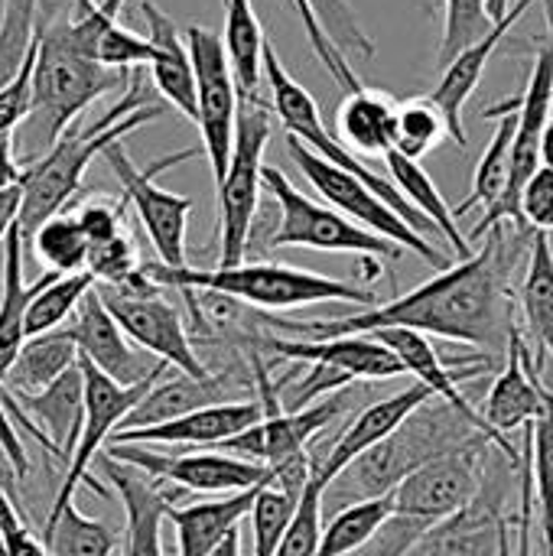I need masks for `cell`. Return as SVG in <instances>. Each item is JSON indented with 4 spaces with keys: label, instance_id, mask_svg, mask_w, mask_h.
Returning <instances> with one entry per match:
<instances>
[{
    "label": "cell",
    "instance_id": "cell-56",
    "mask_svg": "<svg viewBox=\"0 0 553 556\" xmlns=\"http://www.w3.org/2000/svg\"><path fill=\"white\" fill-rule=\"evenodd\" d=\"M541 166H551L553 169V117L544 127V137H541Z\"/></svg>",
    "mask_w": 553,
    "mask_h": 556
},
{
    "label": "cell",
    "instance_id": "cell-2",
    "mask_svg": "<svg viewBox=\"0 0 553 556\" xmlns=\"http://www.w3.org/2000/svg\"><path fill=\"white\" fill-rule=\"evenodd\" d=\"M160 114L163 108L150 104L143 78L130 75V85L114 108H108L101 117L88 124H72L39 160L26 163L23 208L16 222L23 241L29 244L33 235L78 195L85 169L95 163V156H104L108 147L121 143L127 134L156 121Z\"/></svg>",
    "mask_w": 553,
    "mask_h": 556
},
{
    "label": "cell",
    "instance_id": "cell-37",
    "mask_svg": "<svg viewBox=\"0 0 553 556\" xmlns=\"http://www.w3.org/2000/svg\"><path fill=\"white\" fill-rule=\"evenodd\" d=\"M95 277L88 270L81 274H55L42 290L39 296L29 303V313H26V339H36V336H46V332H55L65 326V319L75 316V309L81 306V300L95 290Z\"/></svg>",
    "mask_w": 553,
    "mask_h": 556
},
{
    "label": "cell",
    "instance_id": "cell-34",
    "mask_svg": "<svg viewBox=\"0 0 553 556\" xmlns=\"http://www.w3.org/2000/svg\"><path fill=\"white\" fill-rule=\"evenodd\" d=\"M225 3V46L235 65L238 91L257 94L264 75V29L251 0H222Z\"/></svg>",
    "mask_w": 553,
    "mask_h": 556
},
{
    "label": "cell",
    "instance_id": "cell-12",
    "mask_svg": "<svg viewBox=\"0 0 553 556\" xmlns=\"http://www.w3.org/2000/svg\"><path fill=\"white\" fill-rule=\"evenodd\" d=\"M81 371H85V424H81V437H78V446L68 459V469H65V479L55 492V502L46 515V521H55L75 498L78 485L88 482V469L95 466V459L104 453V443L114 440V433L124 427V420L130 417V410L150 394V388L156 381H163L169 375V365L163 362L147 381L134 384V388H124L117 381H111L108 375H101L95 365H88L85 358H78Z\"/></svg>",
    "mask_w": 553,
    "mask_h": 556
},
{
    "label": "cell",
    "instance_id": "cell-59",
    "mask_svg": "<svg viewBox=\"0 0 553 556\" xmlns=\"http://www.w3.org/2000/svg\"><path fill=\"white\" fill-rule=\"evenodd\" d=\"M0 7H3V0H0Z\"/></svg>",
    "mask_w": 553,
    "mask_h": 556
},
{
    "label": "cell",
    "instance_id": "cell-11",
    "mask_svg": "<svg viewBox=\"0 0 553 556\" xmlns=\"http://www.w3.org/2000/svg\"><path fill=\"white\" fill-rule=\"evenodd\" d=\"M192 156H196V150H179V153H169V156L150 163L147 169H140L121 143L104 150V163L111 166L114 179L121 182L160 264H166V267H186V228H189V215H192L196 202L189 195H176V192L156 186L153 179L163 169L186 163Z\"/></svg>",
    "mask_w": 553,
    "mask_h": 556
},
{
    "label": "cell",
    "instance_id": "cell-24",
    "mask_svg": "<svg viewBox=\"0 0 553 556\" xmlns=\"http://www.w3.org/2000/svg\"><path fill=\"white\" fill-rule=\"evenodd\" d=\"M544 391H548V384L541 381V371L535 368V355L528 352L521 326H518V332L512 336L508 352H505V368H502L499 381L492 384L479 414L499 437H505V433L538 420Z\"/></svg>",
    "mask_w": 553,
    "mask_h": 556
},
{
    "label": "cell",
    "instance_id": "cell-57",
    "mask_svg": "<svg viewBox=\"0 0 553 556\" xmlns=\"http://www.w3.org/2000/svg\"><path fill=\"white\" fill-rule=\"evenodd\" d=\"M502 556H515V544H512V528L505 534V544H502Z\"/></svg>",
    "mask_w": 553,
    "mask_h": 556
},
{
    "label": "cell",
    "instance_id": "cell-28",
    "mask_svg": "<svg viewBox=\"0 0 553 556\" xmlns=\"http://www.w3.org/2000/svg\"><path fill=\"white\" fill-rule=\"evenodd\" d=\"M398 104L375 88L352 91L339 108V137L349 140L359 156H388L398 147Z\"/></svg>",
    "mask_w": 553,
    "mask_h": 556
},
{
    "label": "cell",
    "instance_id": "cell-45",
    "mask_svg": "<svg viewBox=\"0 0 553 556\" xmlns=\"http://www.w3.org/2000/svg\"><path fill=\"white\" fill-rule=\"evenodd\" d=\"M293 3V10H297V16H300V26L306 29V39H310V46H313V52H316V59L326 65V72L336 78V85H342L349 94L352 91H359V88H365L362 81H359V75H355V68H352V62L329 42V36L323 33V26H319V16H316V10H313V3L310 0H290Z\"/></svg>",
    "mask_w": 553,
    "mask_h": 556
},
{
    "label": "cell",
    "instance_id": "cell-5",
    "mask_svg": "<svg viewBox=\"0 0 553 556\" xmlns=\"http://www.w3.org/2000/svg\"><path fill=\"white\" fill-rule=\"evenodd\" d=\"M143 274L156 287H173V290H209L231 296L238 303L257 306V309H293V306H310V303H355V306H381L372 290H362L355 283L323 277L303 267H287V264H238V267H215V270H199V267H166V264H143Z\"/></svg>",
    "mask_w": 553,
    "mask_h": 556
},
{
    "label": "cell",
    "instance_id": "cell-18",
    "mask_svg": "<svg viewBox=\"0 0 553 556\" xmlns=\"http://www.w3.org/2000/svg\"><path fill=\"white\" fill-rule=\"evenodd\" d=\"M339 414H342V401H339V397H326V401H319V404H313V407H306V410L267 414L261 424H254V427H248L244 433H238V437L218 443L215 450L274 469V466H284V463H290L293 456L306 453V443H310L323 427H329Z\"/></svg>",
    "mask_w": 553,
    "mask_h": 556
},
{
    "label": "cell",
    "instance_id": "cell-44",
    "mask_svg": "<svg viewBox=\"0 0 553 556\" xmlns=\"http://www.w3.org/2000/svg\"><path fill=\"white\" fill-rule=\"evenodd\" d=\"M323 502H326V489L310 482L300 505H297V515L284 534V544L277 556H313L319 541H323Z\"/></svg>",
    "mask_w": 553,
    "mask_h": 556
},
{
    "label": "cell",
    "instance_id": "cell-48",
    "mask_svg": "<svg viewBox=\"0 0 553 556\" xmlns=\"http://www.w3.org/2000/svg\"><path fill=\"white\" fill-rule=\"evenodd\" d=\"M85 238L91 244H104L117 235H124V205L111 202V199H88L78 212H75Z\"/></svg>",
    "mask_w": 553,
    "mask_h": 556
},
{
    "label": "cell",
    "instance_id": "cell-27",
    "mask_svg": "<svg viewBox=\"0 0 553 556\" xmlns=\"http://www.w3.org/2000/svg\"><path fill=\"white\" fill-rule=\"evenodd\" d=\"M264 485H254L248 492H235L225 498H209L183 508H169V525L176 531L179 556H209L244 518H251V508L257 502Z\"/></svg>",
    "mask_w": 553,
    "mask_h": 556
},
{
    "label": "cell",
    "instance_id": "cell-4",
    "mask_svg": "<svg viewBox=\"0 0 553 556\" xmlns=\"http://www.w3.org/2000/svg\"><path fill=\"white\" fill-rule=\"evenodd\" d=\"M130 72L108 68L78 52L59 29L55 20H39V46L33 68V114L23 124V143L29 147L26 163L39 160L78 114L114 88L130 85Z\"/></svg>",
    "mask_w": 553,
    "mask_h": 556
},
{
    "label": "cell",
    "instance_id": "cell-31",
    "mask_svg": "<svg viewBox=\"0 0 553 556\" xmlns=\"http://www.w3.org/2000/svg\"><path fill=\"white\" fill-rule=\"evenodd\" d=\"M385 160H388L391 182L401 189V195H404L420 215H427V218L437 225V231L447 238V244L453 248V254H456L460 261L473 257L476 251H473L469 238L460 231L456 208L447 205V199L440 195V189L433 186V179H430V173L420 166V160H411V156H404L401 150H391Z\"/></svg>",
    "mask_w": 553,
    "mask_h": 556
},
{
    "label": "cell",
    "instance_id": "cell-10",
    "mask_svg": "<svg viewBox=\"0 0 553 556\" xmlns=\"http://www.w3.org/2000/svg\"><path fill=\"white\" fill-rule=\"evenodd\" d=\"M186 46L192 55L196 68V101H199V134H202V150L212 166L215 186L225 179L231 153H235V130H238V78L235 65L225 46V36L215 29H205L199 23L186 26Z\"/></svg>",
    "mask_w": 553,
    "mask_h": 556
},
{
    "label": "cell",
    "instance_id": "cell-36",
    "mask_svg": "<svg viewBox=\"0 0 553 556\" xmlns=\"http://www.w3.org/2000/svg\"><path fill=\"white\" fill-rule=\"evenodd\" d=\"M42 544L49 556H111L121 547V538L111 525L81 515L72 502L55 521H46Z\"/></svg>",
    "mask_w": 553,
    "mask_h": 556
},
{
    "label": "cell",
    "instance_id": "cell-50",
    "mask_svg": "<svg viewBox=\"0 0 553 556\" xmlns=\"http://www.w3.org/2000/svg\"><path fill=\"white\" fill-rule=\"evenodd\" d=\"M13 150H16V134L3 130L0 134V192L16 189L26 179V163H20Z\"/></svg>",
    "mask_w": 553,
    "mask_h": 556
},
{
    "label": "cell",
    "instance_id": "cell-42",
    "mask_svg": "<svg viewBox=\"0 0 553 556\" xmlns=\"http://www.w3.org/2000/svg\"><path fill=\"white\" fill-rule=\"evenodd\" d=\"M300 498H290L277 485H264L254 508H251V534H254V556H277L284 534L297 515Z\"/></svg>",
    "mask_w": 553,
    "mask_h": 556
},
{
    "label": "cell",
    "instance_id": "cell-41",
    "mask_svg": "<svg viewBox=\"0 0 553 556\" xmlns=\"http://www.w3.org/2000/svg\"><path fill=\"white\" fill-rule=\"evenodd\" d=\"M489 0H443V39H440V68L456 59L463 49L479 42L495 20L489 16Z\"/></svg>",
    "mask_w": 553,
    "mask_h": 556
},
{
    "label": "cell",
    "instance_id": "cell-32",
    "mask_svg": "<svg viewBox=\"0 0 553 556\" xmlns=\"http://www.w3.org/2000/svg\"><path fill=\"white\" fill-rule=\"evenodd\" d=\"M75 365H78V345H75L72 332L62 326L55 332L26 339L23 352L16 355V362L7 371V378L0 381V388L10 394H39Z\"/></svg>",
    "mask_w": 553,
    "mask_h": 556
},
{
    "label": "cell",
    "instance_id": "cell-29",
    "mask_svg": "<svg viewBox=\"0 0 553 556\" xmlns=\"http://www.w3.org/2000/svg\"><path fill=\"white\" fill-rule=\"evenodd\" d=\"M225 381L218 375L209 378H189V375H176V378H163L150 388V394L130 410V417L124 420L121 430H140V427H156L176 417H186L192 410L212 407V404H225ZM117 430V433H121Z\"/></svg>",
    "mask_w": 553,
    "mask_h": 556
},
{
    "label": "cell",
    "instance_id": "cell-25",
    "mask_svg": "<svg viewBox=\"0 0 553 556\" xmlns=\"http://www.w3.org/2000/svg\"><path fill=\"white\" fill-rule=\"evenodd\" d=\"M140 13L147 20V39L153 46L150 59V78L156 91L192 124L199 121V101H196V68L186 46V36L179 33L176 20L163 13L153 0H140Z\"/></svg>",
    "mask_w": 553,
    "mask_h": 556
},
{
    "label": "cell",
    "instance_id": "cell-6",
    "mask_svg": "<svg viewBox=\"0 0 553 556\" xmlns=\"http://www.w3.org/2000/svg\"><path fill=\"white\" fill-rule=\"evenodd\" d=\"M264 78H267V88H271V108H274V114L280 117V124L287 127V134L290 137H297L300 143H306L313 153H319L323 160H329L332 166H339V169H345V173H352V176H359L365 186H372L414 231H420L424 238L427 235H433L437 231V225L427 218V215H420L404 195H401V189L391 182V179H385V176H378L375 169H368L362 160H359V153H352V147L349 143H342L339 137H332L329 130H326V124H323V117H319V108H316V101H313V94L284 68V62H280V55H277V49H274V42L271 39H264ZM440 235V231H437Z\"/></svg>",
    "mask_w": 553,
    "mask_h": 556
},
{
    "label": "cell",
    "instance_id": "cell-38",
    "mask_svg": "<svg viewBox=\"0 0 553 556\" xmlns=\"http://www.w3.org/2000/svg\"><path fill=\"white\" fill-rule=\"evenodd\" d=\"M42 0H3L0 7V88L16 78L39 42Z\"/></svg>",
    "mask_w": 553,
    "mask_h": 556
},
{
    "label": "cell",
    "instance_id": "cell-55",
    "mask_svg": "<svg viewBox=\"0 0 553 556\" xmlns=\"http://www.w3.org/2000/svg\"><path fill=\"white\" fill-rule=\"evenodd\" d=\"M518 3H521V0H489L486 7H489V16L499 23V20H505V16H508V13H512Z\"/></svg>",
    "mask_w": 553,
    "mask_h": 556
},
{
    "label": "cell",
    "instance_id": "cell-9",
    "mask_svg": "<svg viewBox=\"0 0 553 556\" xmlns=\"http://www.w3.org/2000/svg\"><path fill=\"white\" fill-rule=\"evenodd\" d=\"M287 150H290V160L297 163V169L306 176V182L336 208V212H342L345 218H352V222H359L362 228H368V231H375V235H381V238H388V241H394V244H401L404 251H414V254H420L430 267H437V270H447V267H453L450 264V257L437 248V244H430V238H424L420 231H414L372 186H365L359 176H352V173H345V169H339V166H332L329 160H323L319 153H313L306 143H300L297 137H290L287 134Z\"/></svg>",
    "mask_w": 553,
    "mask_h": 556
},
{
    "label": "cell",
    "instance_id": "cell-52",
    "mask_svg": "<svg viewBox=\"0 0 553 556\" xmlns=\"http://www.w3.org/2000/svg\"><path fill=\"white\" fill-rule=\"evenodd\" d=\"M531 489L535 482H525V511L515 518V534H518V544H515V556H535V502H531Z\"/></svg>",
    "mask_w": 553,
    "mask_h": 556
},
{
    "label": "cell",
    "instance_id": "cell-51",
    "mask_svg": "<svg viewBox=\"0 0 553 556\" xmlns=\"http://www.w3.org/2000/svg\"><path fill=\"white\" fill-rule=\"evenodd\" d=\"M0 450H3V456L10 459L13 472L23 479L26 469H29V463H26V453H23V446H20L16 430H13V424H10V414H7V404H3V388H0Z\"/></svg>",
    "mask_w": 553,
    "mask_h": 556
},
{
    "label": "cell",
    "instance_id": "cell-39",
    "mask_svg": "<svg viewBox=\"0 0 553 556\" xmlns=\"http://www.w3.org/2000/svg\"><path fill=\"white\" fill-rule=\"evenodd\" d=\"M39 264H46L49 270L55 274H81L85 264H88V251H91V241L85 238L81 225L75 215H52L36 235L33 241L26 244Z\"/></svg>",
    "mask_w": 553,
    "mask_h": 556
},
{
    "label": "cell",
    "instance_id": "cell-22",
    "mask_svg": "<svg viewBox=\"0 0 553 556\" xmlns=\"http://www.w3.org/2000/svg\"><path fill=\"white\" fill-rule=\"evenodd\" d=\"M98 463L127 515L124 556H163V521H169V508H173L169 495H163L147 472L117 463L108 453H101Z\"/></svg>",
    "mask_w": 553,
    "mask_h": 556
},
{
    "label": "cell",
    "instance_id": "cell-33",
    "mask_svg": "<svg viewBox=\"0 0 553 556\" xmlns=\"http://www.w3.org/2000/svg\"><path fill=\"white\" fill-rule=\"evenodd\" d=\"M486 117H502V121H499V130H495L489 150L482 153V160L476 166L469 199L463 205H456V218L466 215L473 205L492 208L505 195L508 179H512V147H515V134H518V108L512 101H505L499 108H489Z\"/></svg>",
    "mask_w": 553,
    "mask_h": 556
},
{
    "label": "cell",
    "instance_id": "cell-21",
    "mask_svg": "<svg viewBox=\"0 0 553 556\" xmlns=\"http://www.w3.org/2000/svg\"><path fill=\"white\" fill-rule=\"evenodd\" d=\"M264 420V404L261 401H225L212 404L202 410H192L186 417L156 424V427H140V430H121L114 433L111 443H160V446H218L248 427Z\"/></svg>",
    "mask_w": 553,
    "mask_h": 556
},
{
    "label": "cell",
    "instance_id": "cell-53",
    "mask_svg": "<svg viewBox=\"0 0 553 556\" xmlns=\"http://www.w3.org/2000/svg\"><path fill=\"white\" fill-rule=\"evenodd\" d=\"M20 208H23V186L0 192V244L7 241V235L20 222Z\"/></svg>",
    "mask_w": 553,
    "mask_h": 556
},
{
    "label": "cell",
    "instance_id": "cell-16",
    "mask_svg": "<svg viewBox=\"0 0 553 556\" xmlns=\"http://www.w3.org/2000/svg\"><path fill=\"white\" fill-rule=\"evenodd\" d=\"M7 414H16L20 427L36 437L55 459H72L81 424H85V371L81 365L68 368L39 394H10L3 391Z\"/></svg>",
    "mask_w": 553,
    "mask_h": 556
},
{
    "label": "cell",
    "instance_id": "cell-8",
    "mask_svg": "<svg viewBox=\"0 0 553 556\" xmlns=\"http://www.w3.org/2000/svg\"><path fill=\"white\" fill-rule=\"evenodd\" d=\"M264 189L277 202V228L267 238V248H313L332 254H362V257H401L404 248L362 228L342 212L313 202L303 195L277 166H264Z\"/></svg>",
    "mask_w": 553,
    "mask_h": 556
},
{
    "label": "cell",
    "instance_id": "cell-20",
    "mask_svg": "<svg viewBox=\"0 0 553 556\" xmlns=\"http://www.w3.org/2000/svg\"><path fill=\"white\" fill-rule=\"evenodd\" d=\"M277 358L306 362V365H332L352 378L365 381H388L407 375L401 358L378 342L375 336H339V339H287V336H264L261 342Z\"/></svg>",
    "mask_w": 553,
    "mask_h": 556
},
{
    "label": "cell",
    "instance_id": "cell-17",
    "mask_svg": "<svg viewBox=\"0 0 553 556\" xmlns=\"http://www.w3.org/2000/svg\"><path fill=\"white\" fill-rule=\"evenodd\" d=\"M65 329L72 332L75 345H78V358H85L88 365H95L101 375H108L111 381L134 388L140 381H147L163 362L150 365L127 339V332L117 326V319L111 316V309L104 306L98 283L95 290L81 300V306L75 309V316L65 323Z\"/></svg>",
    "mask_w": 553,
    "mask_h": 556
},
{
    "label": "cell",
    "instance_id": "cell-15",
    "mask_svg": "<svg viewBox=\"0 0 553 556\" xmlns=\"http://www.w3.org/2000/svg\"><path fill=\"white\" fill-rule=\"evenodd\" d=\"M482 489V453L463 450L427 463L407 476L394 492V515L424 525H440L476 502Z\"/></svg>",
    "mask_w": 553,
    "mask_h": 556
},
{
    "label": "cell",
    "instance_id": "cell-49",
    "mask_svg": "<svg viewBox=\"0 0 553 556\" xmlns=\"http://www.w3.org/2000/svg\"><path fill=\"white\" fill-rule=\"evenodd\" d=\"M521 218L535 231H553V169L541 166L521 192Z\"/></svg>",
    "mask_w": 553,
    "mask_h": 556
},
{
    "label": "cell",
    "instance_id": "cell-35",
    "mask_svg": "<svg viewBox=\"0 0 553 556\" xmlns=\"http://www.w3.org/2000/svg\"><path fill=\"white\" fill-rule=\"evenodd\" d=\"M394 518V498H368L349 508H339L336 518L323 528V541L313 556H349L368 547L378 531Z\"/></svg>",
    "mask_w": 553,
    "mask_h": 556
},
{
    "label": "cell",
    "instance_id": "cell-14",
    "mask_svg": "<svg viewBox=\"0 0 553 556\" xmlns=\"http://www.w3.org/2000/svg\"><path fill=\"white\" fill-rule=\"evenodd\" d=\"M160 290L134 293V290L98 283V293H101L104 306L111 309V316L117 319V326L127 332V339L134 345H140L147 355H156L160 362H166L179 375L209 378L212 371L199 362L196 345L189 342V332H186V323H183L179 309L173 303H166L160 296Z\"/></svg>",
    "mask_w": 553,
    "mask_h": 556
},
{
    "label": "cell",
    "instance_id": "cell-7",
    "mask_svg": "<svg viewBox=\"0 0 553 556\" xmlns=\"http://www.w3.org/2000/svg\"><path fill=\"white\" fill-rule=\"evenodd\" d=\"M271 111L257 94H241L235 153L218 182V267L244 264L254 215L264 186V147L271 140Z\"/></svg>",
    "mask_w": 553,
    "mask_h": 556
},
{
    "label": "cell",
    "instance_id": "cell-30",
    "mask_svg": "<svg viewBox=\"0 0 553 556\" xmlns=\"http://www.w3.org/2000/svg\"><path fill=\"white\" fill-rule=\"evenodd\" d=\"M518 306L525 316V329L538 345L535 368L544 371V358H553V248L548 231H535Z\"/></svg>",
    "mask_w": 553,
    "mask_h": 556
},
{
    "label": "cell",
    "instance_id": "cell-26",
    "mask_svg": "<svg viewBox=\"0 0 553 556\" xmlns=\"http://www.w3.org/2000/svg\"><path fill=\"white\" fill-rule=\"evenodd\" d=\"M23 251H26V241H23L20 228L13 225V231L3 241V270H0V381L7 378L16 355L26 345L29 303L55 277V270H46L36 283H26L23 280Z\"/></svg>",
    "mask_w": 553,
    "mask_h": 556
},
{
    "label": "cell",
    "instance_id": "cell-19",
    "mask_svg": "<svg viewBox=\"0 0 553 556\" xmlns=\"http://www.w3.org/2000/svg\"><path fill=\"white\" fill-rule=\"evenodd\" d=\"M437 394L427 388V384H420V381H414V384H407L404 391H398V394H391V397H385V401H378V404H368L352 424H349V430L339 437V443L329 450V453H323V459L319 463H313V482L316 485H323V489H329L359 456H365L368 450H375L381 440H388L417 407H424L427 401H433Z\"/></svg>",
    "mask_w": 553,
    "mask_h": 556
},
{
    "label": "cell",
    "instance_id": "cell-3",
    "mask_svg": "<svg viewBox=\"0 0 553 556\" xmlns=\"http://www.w3.org/2000/svg\"><path fill=\"white\" fill-rule=\"evenodd\" d=\"M489 443L499 446L479 424L463 417L456 407H450L447 401H440V404L427 401L388 440H381L375 450L359 456L326 489V502L332 498L349 508V505H359L368 498H385L407 476L424 469L427 463L443 459L450 453H463V450H482Z\"/></svg>",
    "mask_w": 553,
    "mask_h": 556
},
{
    "label": "cell",
    "instance_id": "cell-46",
    "mask_svg": "<svg viewBox=\"0 0 553 556\" xmlns=\"http://www.w3.org/2000/svg\"><path fill=\"white\" fill-rule=\"evenodd\" d=\"M140 257H137V248L127 235H117L104 244H91L88 251V264L85 270L98 280V283H127L137 270H140Z\"/></svg>",
    "mask_w": 553,
    "mask_h": 556
},
{
    "label": "cell",
    "instance_id": "cell-40",
    "mask_svg": "<svg viewBox=\"0 0 553 556\" xmlns=\"http://www.w3.org/2000/svg\"><path fill=\"white\" fill-rule=\"evenodd\" d=\"M450 137L440 108L430 98H407L398 104V147L404 156L420 160Z\"/></svg>",
    "mask_w": 553,
    "mask_h": 556
},
{
    "label": "cell",
    "instance_id": "cell-13",
    "mask_svg": "<svg viewBox=\"0 0 553 556\" xmlns=\"http://www.w3.org/2000/svg\"><path fill=\"white\" fill-rule=\"evenodd\" d=\"M104 453L117 463H127L147 472L150 479H160V482H169L199 495H235L254 485L277 482V469H267V466H257V463H248L218 450L169 456V453H150L140 443H111Z\"/></svg>",
    "mask_w": 553,
    "mask_h": 556
},
{
    "label": "cell",
    "instance_id": "cell-23",
    "mask_svg": "<svg viewBox=\"0 0 553 556\" xmlns=\"http://www.w3.org/2000/svg\"><path fill=\"white\" fill-rule=\"evenodd\" d=\"M535 0H521L505 20H499L479 42H473L469 49H463L456 59H450L443 68H440V81H437V88L427 94L437 108H440V114H443V121H447V130H450V137L460 143V147H466V127H463V108H466V101L476 94V88H479V81H482V75H486V65L492 62V55H495V49L502 46V39L508 36V29L521 20V13L531 7Z\"/></svg>",
    "mask_w": 553,
    "mask_h": 556
},
{
    "label": "cell",
    "instance_id": "cell-47",
    "mask_svg": "<svg viewBox=\"0 0 553 556\" xmlns=\"http://www.w3.org/2000/svg\"><path fill=\"white\" fill-rule=\"evenodd\" d=\"M33 68H36V52L16 72V78L0 88V134L3 130H16L33 114Z\"/></svg>",
    "mask_w": 553,
    "mask_h": 556
},
{
    "label": "cell",
    "instance_id": "cell-58",
    "mask_svg": "<svg viewBox=\"0 0 553 556\" xmlns=\"http://www.w3.org/2000/svg\"><path fill=\"white\" fill-rule=\"evenodd\" d=\"M0 556H3V544H0Z\"/></svg>",
    "mask_w": 553,
    "mask_h": 556
},
{
    "label": "cell",
    "instance_id": "cell-43",
    "mask_svg": "<svg viewBox=\"0 0 553 556\" xmlns=\"http://www.w3.org/2000/svg\"><path fill=\"white\" fill-rule=\"evenodd\" d=\"M323 33L329 36V42L352 62V59H372L375 55V42L365 36L355 10L349 7V0H310Z\"/></svg>",
    "mask_w": 553,
    "mask_h": 556
},
{
    "label": "cell",
    "instance_id": "cell-1",
    "mask_svg": "<svg viewBox=\"0 0 553 556\" xmlns=\"http://www.w3.org/2000/svg\"><path fill=\"white\" fill-rule=\"evenodd\" d=\"M531 241L535 228L499 222L473 257L440 270L433 280L391 303L345 319H271V329L287 339H339L368 336L378 329H414L424 336L479 345L486 352H508V342L518 332L512 277L518 264L528 261Z\"/></svg>",
    "mask_w": 553,
    "mask_h": 556
},
{
    "label": "cell",
    "instance_id": "cell-54",
    "mask_svg": "<svg viewBox=\"0 0 553 556\" xmlns=\"http://www.w3.org/2000/svg\"><path fill=\"white\" fill-rule=\"evenodd\" d=\"M209 556H241V534L231 531V534H228V538H225Z\"/></svg>",
    "mask_w": 553,
    "mask_h": 556
}]
</instances>
